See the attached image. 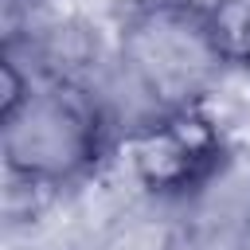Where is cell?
<instances>
[{
    "label": "cell",
    "mask_w": 250,
    "mask_h": 250,
    "mask_svg": "<svg viewBox=\"0 0 250 250\" xmlns=\"http://www.w3.org/2000/svg\"><path fill=\"white\" fill-rule=\"evenodd\" d=\"M223 160V137L199 105L164 109L129 137V164L148 191L176 195L199 188Z\"/></svg>",
    "instance_id": "cell-3"
},
{
    "label": "cell",
    "mask_w": 250,
    "mask_h": 250,
    "mask_svg": "<svg viewBox=\"0 0 250 250\" xmlns=\"http://www.w3.org/2000/svg\"><path fill=\"white\" fill-rule=\"evenodd\" d=\"M4 164L27 184H66L82 176L105 145V125L94 98L70 82L39 86L20 109L0 117Z\"/></svg>",
    "instance_id": "cell-1"
},
{
    "label": "cell",
    "mask_w": 250,
    "mask_h": 250,
    "mask_svg": "<svg viewBox=\"0 0 250 250\" xmlns=\"http://www.w3.org/2000/svg\"><path fill=\"white\" fill-rule=\"evenodd\" d=\"M125 62L137 82L164 102V109L195 105V94L223 66L203 12L184 4H156L125 31Z\"/></svg>",
    "instance_id": "cell-2"
},
{
    "label": "cell",
    "mask_w": 250,
    "mask_h": 250,
    "mask_svg": "<svg viewBox=\"0 0 250 250\" xmlns=\"http://www.w3.org/2000/svg\"><path fill=\"white\" fill-rule=\"evenodd\" d=\"M203 23L223 66H250V0H211Z\"/></svg>",
    "instance_id": "cell-4"
}]
</instances>
